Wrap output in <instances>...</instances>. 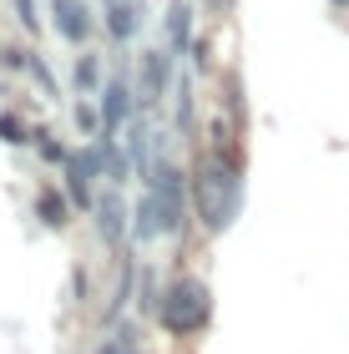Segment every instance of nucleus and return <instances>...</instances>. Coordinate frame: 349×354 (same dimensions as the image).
<instances>
[{
	"instance_id": "423d86ee",
	"label": "nucleus",
	"mask_w": 349,
	"mask_h": 354,
	"mask_svg": "<svg viewBox=\"0 0 349 354\" xmlns=\"http://www.w3.org/2000/svg\"><path fill=\"white\" fill-rule=\"evenodd\" d=\"M91 213H97L102 243L112 248V253H122V243H126V203L117 198V192H102V198L91 203Z\"/></svg>"
},
{
	"instance_id": "6ab92c4d",
	"label": "nucleus",
	"mask_w": 349,
	"mask_h": 354,
	"mask_svg": "<svg viewBox=\"0 0 349 354\" xmlns=\"http://www.w3.org/2000/svg\"><path fill=\"white\" fill-rule=\"evenodd\" d=\"M178 127H182V132L193 127V82H187V76L178 82Z\"/></svg>"
},
{
	"instance_id": "4468645a",
	"label": "nucleus",
	"mask_w": 349,
	"mask_h": 354,
	"mask_svg": "<svg viewBox=\"0 0 349 354\" xmlns=\"http://www.w3.org/2000/svg\"><path fill=\"white\" fill-rule=\"evenodd\" d=\"M126 299H132V263L122 259V279H117V294L106 299V324H117L122 309H126Z\"/></svg>"
},
{
	"instance_id": "b1692460",
	"label": "nucleus",
	"mask_w": 349,
	"mask_h": 354,
	"mask_svg": "<svg viewBox=\"0 0 349 354\" xmlns=\"http://www.w3.org/2000/svg\"><path fill=\"white\" fill-rule=\"evenodd\" d=\"M334 6H349V0H334Z\"/></svg>"
},
{
	"instance_id": "393cba45",
	"label": "nucleus",
	"mask_w": 349,
	"mask_h": 354,
	"mask_svg": "<svg viewBox=\"0 0 349 354\" xmlns=\"http://www.w3.org/2000/svg\"><path fill=\"white\" fill-rule=\"evenodd\" d=\"M126 354H137V349H126Z\"/></svg>"
},
{
	"instance_id": "6e6552de",
	"label": "nucleus",
	"mask_w": 349,
	"mask_h": 354,
	"mask_svg": "<svg viewBox=\"0 0 349 354\" xmlns=\"http://www.w3.org/2000/svg\"><path fill=\"white\" fill-rule=\"evenodd\" d=\"M51 15H56V30H61V41H71V46H82L91 36V15L82 0H51Z\"/></svg>"
},
{
	"instance_id": "7ed1b4c3",
	"label": "nucleus",
	"mask_w": 349,
	"mask_h": 354,
	"mask_svg": "<svg viewBox=\"0 0 349 354\" xmlns=\"http://www.w3.org/2000/svg\"><path fill=\"white\" fill-rule=\"evenodd\" d=\"M157 198V207H162V223H167V238H182L187 233V192H193V183H182V167H172L167 157H157V167H152V177L142 183Z\"/></svg>"
},
{
	"instance_id": "2eb2a0df",
	"label": "nucleus",
	"mask_w": 349,
	"mask_h": 354,
	"mask_svg": "<svg viewBox=\"0 0 349 354\" xmlns=\"http://www.w3.org/2000/svg\"><path fill=\"white\" fill-rule=\"evenodd\" d=\"M76 91H97L102 86V66H97V56H76Z\"/></svg>"
},
{
	"instance_id": "a878e982",
	"label": "nucleus",
	"mask_w": 349,
	"mask_h": 354,
	"mask_svg": "<svg viewBox=\"0 0 349 354\" xmlns=\"http://www.w3.org/2000/svg\"><path fill=\"white\" fill-rule=\"evenodd\" d=\"M102 6H106V0H102Z\"/></svg>"
},
{
	"instance_id": "aec40b11",
	"label": "nucleus",
	"mask_w": 349,
	"mask_h": 354,
	"mask_svg": "<svg viewBox=\"0 0 349 354\" xmlns=\"http://www.w3.org/2000/svg\"><path fill=\"white\" fill-rule=\"evenodd\" d=\"M36 152L46 157V162H66V157H71V152L61 147V142H56L51 132H36Z\"/></svg>"
},
{
	"instance_id": "20e7f679",
	"label": "nucleus",
	"mask_w": 349,
	"mask_h": 354,
	"mask_svg": "<svg viewBox=\"0 0 349 354\" xmlns=\"http://www.w3.org/2000/svg\"><path fill=\"white\" fill-rule=\"evenodd\" d=\"M66 187H71V203H97L91 198V187H97V177H102V147H82V152H71L66 162Z\"/></svg>"
},
{
	"instance_id": "5701e85b",
	"label": "nucleus",
	"mask_w": 349,
	"mask_h": 354,
	"mask_svg": "<svg viewBox=\"0 0 349 354\" xmlns=\"http://www.w3.org/2000/svg\"><path fill=\"white\" fill-rule=\"evenodd\" d=\"M213 6H218V10H223V6H233V0H213Z\"/></svg>"
},
{
	"instance_id": "4be33fe9",
	"label": "nucleus",
	"mask_w": 349,
	"mask_h": 354,
	"mask_svg": "<svg viewBox=\"0 0 349 354\" xmlns=\"http://www.w3.org/2000/svg\"><path fill=\"white\" fill-rule=\"evenodd\" d=\"M15 15H21V26H26V30H36V26H41V15H36V0H15Z\"/></svg>"
},
{
	"instance_id": "f8f14e48",
	"label": "nucleus",
	"mask_w": 349,
	"mask_h": 354,
	"mask_svg": "<svg viewBox=\"0 0 349 354\" xmlns=\"http://www.w3.org/2000/svg\"><path fill=\"white\" fill-rule=\"evenodd\" d=\"M36 218L46 223V228H66V223H71V198H61V187H41Z\"/></svg>"
},
{
	"instance_id": "0eeeda50",
	"label": "nucleus",
	"mask_w": 349,
	"mask_h": 354,
	"mask_svg": "<svg viewBox=\"0 0 349 354\" xmlns=\"http://www.w3.org/2000/svg\"><path fill=\"white\" fill-rule=\"evenodd\" d=\"M132 102H137V96H132V86H126L122 76H112V82L102 86V122H106L102 132H106V137L122 132V122H126V111H132Z\"/></svg>"
},
{
	"instance_id": "dca6fc26",
	"label": "nucleus",
	"mask_w": 349,
	"mask_h": 354,
	"mask_svg": "<svg viewBox=\"0 0 349 354\" xmlns=\"http://www.w3.org/2000/svg\"><path fill=\"white\" fill-rule=\"evenodd\" d=\"M0 142H6V147H21V142H30V137H26V122L15 117V111H0Z\"/></svg>"
},
{
	"instance_id": "39448f33",
	"label": "nucleus",
	"mask_w": 349,
	"mask_h": 354,
	"mask_svg": "<svg viewBox=\"0 0 349 354\" xmlns=\"http://www.w3.org/2000/svg\"><path fill=\"white\" fill-rule=\"evenodd\" d=\"M167 51H142V71H137V111H147L162 102L167 91Z\"/></svg>"
},
{
	"instance_id": "f3484780",
	"label": "nucleus",
	"mask_w": 349,
	"mask_h": 354,
	"mask_svg": "<svg viewBox=\"0 0 349 354\" xmlns=\"http://www.w3.org/2000/svg\"><path fill=\"white\" fill-rule=\"evenodd\" d=\"M76 127H82L86 137H102V127H106V122H102V111L91 106V102H76Z\"/></svg>"
},
{
	"instance_id": "a211bd4d",
	"label": "nucleus",
	"mask_w": 349,
	"mask_h": 354,
	"mask_svg": "<svg viewBox=\"0 0 349 354\" xmlns=\"http://www.w3.org/2000/svg\"><path fill=\"white\" fill-rule=\"evenodd\" d=\"M30 76H36V82H41V91L46 96H61V86H56V76H51V66H46V61L36 56V51H30V66H26Z\"/></svg>"
},
{
	"instance_id": "ddd939ff",
	"label": "nucleus",
	"mask_w": 349,
	"mask_h": 354,
	"mask_svg": "<svg viewBox=\"0 0 349 354\" xmlns=\"http://www.w3.org/2000/svg\"><path fill=\"white\" fill-rule=\"evenodd\" d=\"M102 162H106V183L122 187L126 183V157L117 152V137H106V132H102Z\"/></svg>"
},
{
	"instance_id": "f257e3e1",
	"label": "nucleus",
	"mask_w": 349,
	"mask_h": 354,
	"mask_svg": "<svg viewBox=\"0 0 349 354\" xmlns=\"http://www.w3.org/2000/svg\"><path fill=\"white\" fill-rule=\"evenodd\" d=\"M193 207H198V223L208 233H223L228 223L238 218L243 207V162H238L233 147H208L193 162Z\"/></svg>"
},
{
	"instance_id": "9d476101",
	"label": "nucleus",
	"mask_w": 349,
	"mask_h": 354,
	"mask_svg": "<svg viewBox=\"0 0 349 354\" xmlns=\"http://www.w3.org/2000/svg\"><path fill=\"white\" fill-rule=\"evenodd\" d=\"M142 26V0H106V36L112 41H132Z\"/></svg>"
},
{
	"instance_id": "412c9836",
	"label": "nucleus",
	"mask_w": 349,
	"mask_h": 354,
	"mask_svg": "<svg viewBox=\"0 0 349 354\" xmlns=\"http://www.w3.org/2000/svg\"><path fill=\"white\" fill-rule=\"evenodd\" d=\"M126 349H132V329L122 324V329L112 334V339H102V349H97V354H126Z\"/></svg>"
},
{
	"instance_id": "f03ea898",
	"label": "nucleus",
	"mask_w": 349,
	"mask_h": 354,
	"mask_svg": "<svg viewBox=\"0 0 349 354\" xmlns=\"http://www.w3.org/2000/svg\"><path fill=\"white\" fill-rule=\"evenodd\" d=\"M157 319H162L167 334H178V339H187V334H202L213 319V294L202 279H187V273H178V279L162 283V304H157Z\"/></svg>"
},
{
	"instance_id": "9b49d317",
	"label": "nucleus",
	"mask_w": 349,
	"mask_h": 354,
	"mask_svg": "<svg viewBox=\"0 0 349 354\" xmlns=\"http://www.w3.org/2000/svg\"><path fill=\"white\" fill-rule=\"evenodd\" d=\"M167 223H162V207H157V198L147 187H142V203L132 207V238H142V243H152V238H162Z\"/></svg>"
},
{
	"instance_id": "1a4fd4ad",
	"label": "nucleus",
	"mask_w": 349,
	"mask_h": 354,
	"mask_svg": "<svg viewBox=\"0 0 349 354\" xmlns=\"http://www.w3.org/2000/svg\"><path fill=\"white\" fill-rule=\"evenodd\" d=\"M187 46H193V6L172 0L167 6V56H187Z\"/></svg>"
}]
</instances>
